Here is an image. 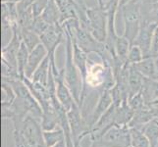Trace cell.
I'll list each match as a JSON object with an SVG mask.
<instances>
[{
	"label": "cell",
	"mask_w": 158,
	"mask_h": 147,
	"mask_svg": "<svg viewBox=\"0 0 158 147\" xmlns=\"http://www.w3.org/2000/svg\"><path fill=\"white\" fill-rule=\"evenodd\" d=\"M141 130L148 138L151 147H158V118L152 119Z\"/></svg>",
	"instance_id": "21"
},
{
	"label": "cell",
	"mask_w": 158,
	"mask_h": 147,
	"mask_svg": "<svg viewBox=\"0 0 158 147\" xmlns=\"http://www.w3.org/2000/svg\"><path fill=\"white\" fill-rule=\"evenodd\" d=\"M81 106L78 103H75L73 107L67 112L68 121L70 124V128L72 130V137L74 141V145L81 143L85 137L89 134V123L81 116Z\"/></svg>",
	"instance_id": "5"
},
{
	"label": "cell",
	"mask_w": 158,
	"mask_h": 147,
	"mask_svg": "<svg viewBox=\"0 0 158 147\" xmlns=\"http://www.w3.org/2000/svg\"><path fill=\"white\" fill-rule=\"evenodd\" d=\"M21 35H22V41H23L26 46L28 47L29 51L31 52L35 47L41 43L40 35H37L35 31L31 29L28 28H21Z\"/></svg>",
	"instance_id": "20"
},
{
	"label": "cell",
	"mask_w": 158,
	"mask_h": 147,
	"mask_svg": "<svg viewBox=\"0 0 158 147\" xmlns=\"http://www.w3.org/2000/svg\"><path fill=\"white\" fill-rule=\"evenodd\" d=\"M143 94L146 104L158 99V80L152 79H144Z\"/></svg>",
	"instance_id": "19"
},
{
	"label": "cell",
	"mask_w": 158,
	"mask_h": 147,
	"mask_svg": "<svg viewBox=\"0 0 158 147\" xmlns=\"http://www.w3.org/2000/svg\"><path fill=\"white\" fill-rule=\"evenodd\" d=\"M50 70H51V60L47 54V56L44 58V60H43L40 66L37 67V69L35 70V72L32 75L31 80L32 81H35V83H39L46 86Z\"/></svg>",
	"instance_id": "17"
},
{
	"label": "cell",
	"mask_w": 158,
	"mask_h": 147,
	"mask_svg": "<svg viewBox=\"0 0 158 147\" xmlns=\"http://www.w3.org/2000/svg\"><path fill=\"white\" fill-rule=\"evenodd\" d=\"M113 103H114V101H113V97L111 95L110 90H107V89L101 90L99 97H98V100H97V103L94 109V111H92L90 120L89 122V128L94 126V125L97 123V121L101 118L103 114L112 106Z\"/></svg>",
	"instance_id": "10"
},
{
	"label": "cell",
	"mask_w": 158,
	"mask_h": 147,
	"mask_svg": "<svg viewBox=\"0 0 158 147\" xmlns=\"http://www.w3.org/2000/svg\"><path fill=\"white\" fill-rule=\"evenodd\" d=\"M132 44L130 43L128 39L123 35L121 36H118V39L115 42V55L120 59L127 61L128 53Z\"/></svg>",
	"instance_id": "26"
},
{
	"label": "cell",
	"mask_w": 158,
	"mask_h": 147,
	"mask_svg": "<svg viewBox=\"0 0 158 147\" xmlns=\"http://www.w3.org/2000/svg\"><path fill=\"white\" fill-rule=\"evenodd\" d=\"M158 54V29L156 28L151 41V56L156 57Z\"/></svg>",
	"instance_id": "30"
},
{
	"label": "cell",
	"mask_w": 158,
	"mask_h": 147,
	"mask_svg": "<svg viewBox=\"0 0 158 147\" xmlns=\"http://www.w3.org/2000/svg\"><path fill=\"white\" fill-rule=\"evenodd\" d=\"M47 50L42 43H40L36 47H35L30 52L28 64H27L26 71H25V77L31 79L32 75L35 72L37 67L40 66V63L44 60V58L47 56Z\"/></svg>",
	"instance_id": "11"
},
{
	"label": "cell",
	"mask_w": 158,
	"mask_h": 147,
	"mask_svg": "<svg viewBox=\"0 0 158 147\" xmlns=\"http://www.w3.org/2000/svg\"><path fill=\"white\" fill-rule=\"evenodd\" d=\"M143 59H144L143 52L139 46L135 44H133L131 46L129 53H128V57H127V62L130 65H135L140 61H143Z\"/></svg>",
	"instance_id": "27"
},
{
	"label": "cell",
	"mask_w": 158,
	"mask_h": 147,
	"mask_svg": "<svg viewBox=\"0 0 158 147\" xmlns=\"http://www.w3.org/2000/svg\"><path fill=\"white\" fill-rule=\"evenodd\" d=\"M40 17L50 26L60 24L61 12H60L55 0H48L46 7L41 13Z\"/></svg>",
	"instance_id": "16"
},
{
	"label": "cell",
	"mask_w": 158,
	"mask_h": 147,
	"mask_svg": "<svg viewBox=\"0 0 158 147\" xmlns=\"http://www.w3.org/2000/svg\"><path fill=\"white\" fill-rule=\"evenodd\" d=\"M124 21V34L131 44L137 39L141 25V3L138 0H133L122 8H120Z\"/></svg>",
	"instance_id": "3"
},
{
	"label": "cell",
	"mask_w": 158,
	"mask_h": 147,
	"mask_svg": "<svg viewBox=\"0 0 158 147\" xmlns=\"http://www.w3.org/2000/svg\"><path fill=\"white\" fill-rule=\"evenodd\" d=\"M152 110H153V114H154V117L158 118V107H151Z\"/></svg>",
	"instance_id": "35"
},
{
	"label": "cell",
	"mask_w": 158,
	"mask_h": 147,
	"mask_svg": "<svg viewBox=\"0 0 158 147\" xmlns=\"http://www.w3.org/2000/svg\"><path fill=\"white\" fill-rule=\"evenodd\" d=\"M128 103H129L130 107L132 108L135 112L139 111V110H140V109H143V107H145L146 103H145V100H144L143 91H140L135 95H134L133 97H131L130 99L128 100Z\"/></svg>",
	"instance_id": "28"
},
{
	"label": "cell",
	"mask_w": 158,
	"mask_h": 147,
	"mask_svg": "<svg viewBox=\"0 0 158 147\" xmlns=\"http://www.w3.org/2000/svg\"><path fill=\"white\" fill-rule=\"evenodd\" d=\"M64 39H66V35H65V30L61 24L49 26L47 30L40 35L41 43L46 48L48 56L51 60V69L54 76L58 75L60 72V69L57 68L55 61L56 49L64 41Z\"/></svg>",
	"instance_id": "4"
},
{
	"label": "cell",
	"mask_w": 158,
	"mask_h": 147,
	"mask_svg": "<svg viewBox=\"0 0 158 147\" xmlns=\"http://www.w3.org/2000/svg\"><path fill=\"white\" fill-rule=\"evenodd\" d=\"M144 77L141 75L137 69L135 68L134 65L130 66V72H129V99L133 97L139 92L143 90V84H144ZM128 99V100H129Z\"/></svg>",
	"instance_id": "14"
},
{
	"label": "cell",
	"mask_w": 158,
	"mask_h": 147,
	"mask_svg": "<svg viewBox=\"0 0 158 147\" xmlns=\"http://www.w3.org/2000/svg\"><path fill=\"white\" fill-rule=\"evenodd\" d=\"M55 2L61 12L60 24L62 25L65 22L72 19L79 20L78 2H76L75 0H55Z\"/></svg>",
	"instance_id": "12"
},
{
	"label": "cell",
	"mask_w": 158,
	"mask_h": 147,
	"mask_svg": "<svg viewBox=\"0 0 158 147\" xmlns=\"http://www.w3.org/2000/svg\"><path fill=\"white\" fill-rule=\"evenodd\" d=\"M50 25H48L46 22L40 17V16H39V17H36L35 19L34 23H32V25L31 27V29L34 31H35L37 35H42L43 32H44L47 30V28Z\"/></svg>",
	"instance_id": "29"
},
{
	"label": "cell",
	"mask_w": 158,
	"mask_h": 147,
	"mask_svg": "<svg viewBox=\"0 0 158 147\" xmlns=\"http://www.w3.org/2000/svg\"><path fill=\"white\" fill-rule=\"evenodd\" d=\"M65 30V35H66V59H65V65H64V79L65 83L68 85L71 92L75 98L76 102L81 107V96L84 93V80L81 78V75L79 72V69L76 66L73 59V40L71 36L70 31Z\"/></svg>",
	"instance_id": "2"
},
{
	"label": "cell",
	"mask_w": 158,
	"mask_h": 147,
	"mask_svg": "<svg viewBox=\"0 0 158 147\" xmlns=\"http://www.w3.org/2000/svg\"><path fill=\"white\" fill-rule=\"evenodd\" d=\"M29 55H30V51L28 47H27L25 43L22 41V44L19 48V51L17 54V69H18V73L21 79L25 78V71H26L27 64H28Z\"/></svg>",
	"instance_id": "23"
},
{
	"label": "cell",
	"mask_w": 158,
	"mask_h": 147,
	"mask_svg": "<svg viewBox=\"0 0 158 147\" xmlns=\"http://www.w3.org/2000/svg\"><path fill=\"white\" fill-rule=\"evenodd\" d=\"M157 29H158V26H157Z\"/></svg>",
	"instance_id": "40"
},
{
	"label": "cell",
	"mask_w": 158,
	"mask_h": 147,
	"mask_svg": "<svg viewBox=\"0 0 158 147\" xmlns=\"http://www.w3.org/2000/svg\"><path fill=\"white\" fill-rule=\"evenodd\" d=\"M141 20L158 24V1L141 5Z\"/></svg>",
	"instance_id": "25"
},
{
	"label": "cell",
	"mask_w": 158,
	"mask_h": 147,
	"mask_svg": "<svg viewBox=\"0 0 158 147\" xmlns=\"http://www.w3.org/2000/svg\"><path fill=\"white\" fill-rule=\"evenodd\" d=\"M155 80H158V58H156V76H155Z\"/></svg>",
	"instance_id": "36"
},
{
	"label": "cell",
	"mask_w": 158,
	"mask_h": 147,
	"mask_svg": "<svg viewBox=\"0 0 158 147\" xmlns=\"http://www.w3.org/2000/svg\"><path fill=\"white\" fill-rule=\"evenodd\" d=\"M157 26L158 24L156 23L141 20L139 32L134 42V44L140 47V49L143 52L144 58L152 57L151 56V41H152V37H153L154 31L157 28Z\"/></svg>",
	"instance_id": "8"
},
{
	"label": "cell",
	"mask_w": 158,
	"mask_h": 147,
	"mask_svg": "<svg viewBox=\"0 0 158 147\" xmlns=\"http://www.w3.org/2000/svg\"><path fill=\"white\" fill-rule=\"evenodd\" d=\"M75 147H81V143H79V144H76Z\"/></svg>",
	"instance_id": "38"
},
{
	"label": "cell",
	"mask_w": 158,
	"mask_h": 147,
	"mask_svg": "<svg viewBox=\"0 0 158 147\" xmlns=\"http://www.w3.org/2000/svg\"><path fill=\"white\" fill-rule=\"evenodd\" d=\"M101 140L112 147H130V128L128 126H118L116 124H113L102 135Z\"/></svg>",
	"instance_id": "7"
},
{
	"label": "cell",
	"mask_w": 158,
	"mask_h": 147,
	"mask_svg": "<svg viewBox=\"0 0 158 147\" xmlns=\"http://www.w3.org/2000/svg\"><path fill=\"white\" fill-rule=\"evenodd\" d=\"M40 120L28 115L21 125L20 129L24 138L30 147H45L44 138H43V129Z\"/></svg>",
	"instance_id": "6"
},
{
	"label": "cell",
	"mask_w": 158,
	"mask_h": 147,
	"mask_svg": "<svg viewBox=\"0 0 158 147\" xmlns=\"http://www.w3.org/2000/svg\"><path fill=\"white\" fill-rule=\"evenodd\" d=\"M53 147H68V146H67L66 141H65V140H62V141H60L59 143H57L56 145H54Z\"/></svg>",
	"instance_id": "33"
},
{
	"label": "cell",
	"mask_w": 158,
	"mask_h": 147,
	"mask_svg": "<svg viewBox=\"0 0 158 147\" xmlns=\"http://www.w3.org/2000/svg\"><path fill=\"white\" fill-rule=\"evenodd\" d=\"M155 58H158V54H157V56H156V57H155Z\"/></svg>",
	"instance_id": "39"
},
{
	"label": "cell",
	"mask_w": 158,
	"mask_h": 147,
	"mask_svg": "<svg viewBox=\"0 0 158 147\" xmlns=\"http://www.w3.org/2000/svg\"><path fill=\"white\" fill-rule=\"evenodd\" d=\"M78 13L81 26L89 31L98 41L105 43L108 24L105 7L99 5L97 7H88L85 4H81Z\"/></svg>",
	"instance_id": "1"
},
{
	"label": "cell",
	"mask_w": 158,
	"mask_h": 147,
	"mask_svg": "<svg viewBox=\"0 0 158 147\" xmlns=\"http://www.w3.org/2000/svg\"><path fill=\"white\" fill-rule=\"evenodd\" d=\"M73 59L76 64V66L79 69V72L81 75V78L85 80L86 78V74H88V66H89V54L85 53L83 49H81L79 45L77 44L73 39Z\"/></svg>",
	"instance_id": "13"
},
{
	"label": "cell",
	"mask_w": 158,
	"mask_h": 147,
	"mask_svg": "<svg viewBox=\"0 0 158 147\" xmlns=\"http://www.w3.org/2000/svg\"><path fill=\"white\" fill-rule=\"evenodd\" d=\"M97 3H98L99 6L104 7V0H97Z\"/></svg>",
	"instance_id": "37"
},
{
	"label": "cell",
	"mask_w": 158,
	"mask_h": 147,
	"mask_svg": "<svg viewBox=\"0 0 158 147\" xmlns=\"http://www.w3.org/2000/svg\"><path fill=\"white\" fill-rule=\"evenodd\" d=\"M22 0H1V2H5V3H19Z\"/></svg>",
	"instance_id": "34"
},
{
	"label": "cell",
	"mask_w": 158,
	"mask_h": 147,
	"mask_svg": "<svg viewBox=\"0 0 158 147\" xmlns=\"http://www.w3.org/2000/svg\"><path fill=\"white\" fill-rule=\"evenodd\" d=\"M154 114L152 108L146 105L143 109L135 112V115L132 119V121L128 125L129 128H138L143 129L146 124L149 123L152 119H154Z\"/></svg>",
	"instance_id": "15"
},
{
	"label": "cell",
	"mask_w": 158,
	"mask_h": 147,
	"mask_svg": "<svg viewBox=\"0 0 158 147\" xmlns=\"http://www.w3.org/2000/svg\"><path fill=\"white\" fill-rule=\"evenodd\" d=\"M137 71L143 76L146 79L155 80L156 76V58L155 57H148L134 65Z\"/></svg>",
	"instance_id": "18"
},
{
	"label": "cell",
	"mask_w": 158,
	"mask_h": 147,
	"mask_svg": "<svg viewBox=\"0 0 158 147\" xmlns=\"http://www.w3.org/2000/svg\"><path fill=\"white\" fill-rule=\"evenodd\" d=\"M131 145L133 147H151L148 138L145 137L143 130L138 128H130Z\"/></svg>",
	"instance_id": "24"
},
{
	"label": "cell",
	"mask_w": 158,
	"mask_h": 147,
	"mask_svg": "<svg viewBox=\"0 0 158 147\" xmlns=\"http://www.w3.org/2000/svg\"><path fill=\"white\" fill-rule=\"evenodd\" d=\"M139 2L141 3V5H144V4H151V3H154L158 0H138Z\"/></svg>",
	"instance_id": "32"
},
{
	"label": "cell",
	"mask_w": 158,
	"mask_h": 147,
	"mask_svg": "<svg viewBox=\"0 0 158 147\" xmlns=\"http://www.w3.org/2000/svg\"><path fill=\"white\" fill-rule=\"evenodd\" d=\"M43 138H44L45 147H53L60 141L65 140L63 129L59 126L53 130H43Z\"/></svg>",
	"instance_id": "22"
},
{
	"label": "cell",
	"mask_w": 158,
	"mask_h": 147,
	"mask_svg": "<svg viewBox=\"0 0 158 147\" xmlns=\"http://www.w3.org/2000/svg\"><path fill=\"white\" fill-rule=\"evenodd\" d=\"M54 79H55V81H56V97L58 101L60 102V104L66 109L68 112L70 109L73 107L75 103H77V102H76L72 92H71L70 88H68V85L65 83L64 68L60 70L58 75L54 76Z\"/></svg>",
	"instance_id": "9"
},
{
	"label": "cell",
	"mask_w": 158,
	"mask_h": 147,
	"mask_svg": "<svg viewBox=\"0 0 158 147\" xmlns=\"http://www.w3.org/2000/svg\"><path fill=\"white\" fill-rule=\"evenodd\" d=\"M133 0H119V9L122 8L124 5H126L130 2H132Z\"/></svg>",
	"instance_id": "31"
}]
</instances>
